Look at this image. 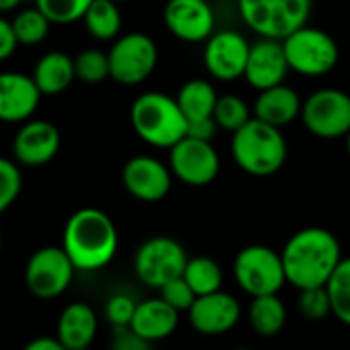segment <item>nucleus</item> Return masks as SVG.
Instances as JSON below:
<instances>
[{
  "mask_svg": "<svg viewBox=\"0 0 350 350\" xmlns=\"http://www.w3.org/2000/svg\"><path fill=\"white\" fill-rule=\"evenodd\" d=\"M282 266L286 282L295 288L325 286L342 260L340 241L323 227L297 231L282 247Z\"/></svg>",
  "mask_w": 350,
  "mask_h": 350,
  "instance_id": "f257e3e1",
  "label": "nucleus"
},
{
  "mask_svg": "<svg viewBox=\"0 0 350 350\" xmlns=\"http://www.w3.org/2000/svg\"><path fill=\"white\" fill-rule=\"evenodd\" d=\"M118 229L99 208H81L64 225L62 247L79 272L105 268L118 252Z\"/></svg>",
  "mask_w": 350,
  "mask_h": 350,
  "instance_id": "f03ea898",
  "label": "nucleus"
},
{
  "mask_svg": "<svg viewBox=\"0 0 350 350\" xmlns=\"http://www.w3.org/2000/svg\"><path fill=\"white\" fill-rule=\"evenodd\" d=\"M286 140L280 128L252 118L231 136V154L237 167L254 178H268L286 163Z\"/></svg>",
  "mask_w": 350,
  "mask_h": 350,
  "instance_id": "7ed1b4c3",
  "label": "nucleus"
},
{
  "mask_svg": "<svg viewBox=\"0 0 350 350\" xmlns=\"http://www.w3.org/2000/svg\"><path fill=\"white\" fill-rule=\"evenodd\" d=\"M130 122L136 136L157 148H171L188 132V118L178 99L159 91H146L134 99Z\"/></svg>",
  "mask_w": 350,
  "mask_h": 350,
  "instance_id": "20e7f679",
  "label": "nucleus"
},
{
  "mask_svg": "<svg viewBox=\"0 0 350 350\" xmlns=\"http://www.w3.org/2000/svg\"><path fill=\"white\" fill-rule=\"evenodd\" d=\"M239 17L260 38L284 40L311 15V0H237Z\"/></svg>",
  "mask_w": 350,
  "mask_h": 350,
  "instance_id": "39448f33",
  "label": "nucleus"
},
{
  "mask_svg": "<svg viewBox=\"0 0 350 350\" xmlns=\"http://www.w3.org/2000/svg\"><path fill=\"white\" fill-rule=\"evenodd\" d=\"M288 68L301 77H323L338 64L340 50L336 40L317 27L303 25L295 33L282 40Z\"/></svg>",
  "mask_w": 350,
  "mask_h": 350,
  "instance_id": "423d86ee",
  "label": "nucleus"
},
{
  "mask_svg": "<svg viewBox=\"0 0 350 350\" xmlns=\"http://www.w3.org/2000/svg\"><path fill=\"white\" fill-rule=\"evenodd\" d=\"M233 274L239 288L252 297L274 295L286 282L282 256L268 245L243 247L235 256Z\"/></svg>",
  "mask_w": 350,
  "mask_h": 350,
  "instance_id": "0eeeda50",
  "label": "nucleus"
},
{
  "mask_svg": "<svg viewBox=\"0 0 350 350\" xmlns=\"http://www.w3.org/2000/svg\"><path fill=\"white\" fill-rule=\"evenodd\" d=\"M109 56V77L120 85H138L146 81L159 62L157 44L142 31L116 38Z\"/></svg>",
  "mask_w": 350,
  "mask_h": 350,
  "instance_id": "6e6552de",
  "label": "nucleus"
},
{
  "mask_svg": "<svg viewBox=\"0 0 350 350\" xmlns=\"http://www.w3.org/2000/svg\"><path fill=\"white\" fill-rule=\"evenodd\" d=\"M188 254L180 241L171 237H150L146 239L134 256V272L146 286L161 288L169 280L184 276Z\"/></svg>",
  "mask_w": 350,
  "mask_h": 350,
  "instance_id": "1a4fd4ad",
  "label": "nucleus"
},
{
  "mask_svg": "<svg viewBox=\"0 0 350 350\" xmlns=\"http://www.w3.org/2000/svg\"><path fill=\"white\" fill-rule=\"evenodd\" d=\"M75 272H79L60 245H46L31 254L25 266V284L38 299L50 301L68 291Z\"/></svg>",
  "mask_w": 350,
  "mask_h": 350,
  "instance_id": "9d476101",
  "label": "nucleus"
},
{
  "mask_svg": "<svg viewBox=\"0 0 350 350\" xmlns=\"http://www.w3.org/2000/svg\"><path fill=\"white\" fill-rule=\"evenodd\" d=\"M301 120L317 138H342L350 132V95L340 89H319L303 101Z\"/></svg>",
  "mask_w": 350,
  "mask_h": 350,
  "instance_id": "9b49d317",
  "label": "nucleus"
},
{
  "mask_svg": "<svg viewBox=\"0 0 350 350\" xmlns=\"http://www.w3.org/2000/svg\"><path fill=\"white\" fill-rule=\"evenodd\" d=\"M169 169L186 186L202 188L217 180L221 159L213 142L184 136L169 148Z\"/></svg>",
  "mask_w": 350,
  "mask_h": 350,
  "instance_id": "f8f14e48",
  "label": "nucleus"
},
{
  "mask_svg": "<svg viewBox=\"0 0 350 350\" xmlns=\"http://www.w3.org/2000/svg\"><path fill=\"white\" fill-rule=\"evenodd\" d=\"M163 21L173 38L186 44L206 42L215 33V11L208 0H169Z\"/></svg>",
  "mask_w": 350,
  "mask_h": 350,
  "instance_id": "ddd939ff",
  "label": "nucleus"
},
{
  "mask_svg": "<svg viewBox=\"0 0 350 350\" xmlns=\"http://www.w3.org/2000/svg\"><path fill=\"white\" fill-rule=\"evenodd\" d=\"M250 42L231 29L215 31L204 46V66L217 81H235L245 75Z\"/></svg>",
  "mask_w": 350,
  "mask_h": 350,
  "instance_id": "4468645a",
  "label": "nucleus"
},
{
  "mask_svg": "<svg viewBox=\"0 0 350 350\" xmlns=\"http://www.w3.org/2000/svg\"><path fill=\"white\" fill-rule=\"evenodd\" d=\"M171 169L154 157H132L122 169L126 192L140 202H161L171 190Z\"/></svg>",
  "mask_w": 350,
  "mask_h": 350,
  "instance_id": "2eb2a0df",
  "label": "nucleus"
},
{
  "mask_svg": "<svg viewBox=\"0 0 350 350\" xmlns=\"http://www.w3.org/2000/svg\"><path fill=\"white\" fill-rule=\"evenodd\" d=\"M60 130L48 120H27L13 140L15 161L23 167H42L60 150Z\"/></svg>",
  "mask_w": 350,
  "mask_h": 350,
  "instance_id": "dca6fc26",
  "label": "nucleus"
},
{
  "mask_svg": "<svg viewBox=\"0 0 350 350\" xmlns=\"http://www.w3.org/2000/svg\"><path fill=\"white\" fill-rule=\"evenodd\" d=\"M190 323L196 332L204 336H219L233 329L241 319L239 301L225 291L196 297L194 305L188 311Z\"/></svg>",
  "mask_w": 350,
  "mask_h": 350,
  "instance_id": "f3484780",
  "label": "nucleus"
},
{
  "mask_svg": "<svg viewBox=\"0 0 350 350\" xmlns=\"http://www.w3.org/2000/svg\"><path fill=\"white\" fill-rule=\"evenodd\" d=\"M42 99L33 77L23 72H0V122L23 124L31 120Z\"/></svg>",
  "mask_w": 350,
  "mask_h": 350,
  "instance_id": "a211bd4d",
  "label": "nucleus"
},
{
  "mask_svg": "<svg viewBox=\"0 0 350 350\" xmlns=\"http://www.w3.org/2000/svg\"><path fill=\"white\" fill-rule=\"evenodd\" d=\"M288 70L291 68L280 40L262 38L260 42L252 44L243 77L254 89L264 91L274 85H280L286 79Z\"/></svg>",
  "mask_w": 350,
  "mask_h": 350,
  "instance_id": "6ab92c4d",
  "label": "nucleus"
},
{
  "mask_svg": "<svg viewBox=\"0 0 350 350\" xmlns=\"http://www.w3.org/2000/svg\"><path fill=\"white\" fill-rule=\"evenodd\" d=\"M97 327H99V319L95 309L89 303L75 301L62 309L56 325V338L68 350L87 348L93 344L97 336Z\"/></svg>",
  "mask_w": 350,
  "mask_h": 350,
  "instance_id": "aec40b11",
  "label": "nucleus"
},
{
  "mask_svg": "<svg viewBox=\"0 0 350 350\" xmlns=\"http://www.w3.org/2000/svg\"><path fill=\"white\" fill-rule=\"evenodd\" d=\"M180 323V311L173 309L165 299L154 297L140 301L136 305L134 317L130 321V329L138 336L157 342L167 336H171Z\"/></svg>",
  "mask_w": 350,
  "mask_h": 350,
  "instance_id": "412c9836",
  "label": "nucleus"
},
{
  "mask_svg": "<svg viewBox=\"0 0 350 350\" xmlns=\"http://www.w3.org/2000/svg\"><path fill=\"white\" fill-rule=\"evenodd\" d=\"M301 107H303V101L299 93L293 87H286L280 83V85L260 91L254 103V118L270 126L282 128V126L293 124L301 116Z\"/></svg>",
  "mask_w": 350,
  "mask_h": 350,
  "instance_id": "4be33fe9",
  "label": "nucleus"
},
{
  "mask_svg": "<svg viewBox=\"0 0 350 350\" xmlns=\"http://www.w3.org/2000/svg\"><path fill=\"white\" fill-rule=\"evenodd\" d=\"M31 77H33L38 89L42 91V95H60L77 79L75 58H70L68 54L58 52V50L48 52L38 60Z\"/></svg>",
  "mask_w": 350,
  "mask_h": 350,
  "instance_id": "5701e85b",
  "label": "nucleus"
},
{
  "mask_svg": "<svg viewBox=\"0 0 350 350\" xmlns=\"http://www.w3.org/2000/svg\"><path fill=\"white\" fill-rule=\"evenodd\" d=\"M175 99H178L188 122H192V120L215 118V107H217L219 95H217V89L208 81L192 79L182 85Z\"/></svg>",
  "mask_w": 350,
  "mask_h": 350,
  "instance_id": "b1692460",
  "label": "nucleus"
},
{
  "mask_svg": "<svg viewBox=\"0 0 350 350\" xmlns=\"http://www.w3.org/2000/svg\"><path fill=\"white\" fill-rule=\"evenodd\" d=\"M250 323L260 336H276L286 323V307L278 293L254 297L250 305Z\"/></svg>",
  "mask_w": 350,
  "mask_h": 350,
  "instance_id": "393cba45",
  "label": "nucleus"
},
{
  "mask_svg": "<svg viewBox=\"0 0 350 350\" xmlns=\"http://www.w3.org/2000/svg\"><path fill=\"white\" fill-rule=\"evenodd\" d=\"M83 23L95 40H116L122 29V13L118 9V3L116 0H93L83 17Z\"/></svg>",
  "mask_w": 350,
  "mask_h": 350,
  "instance_id": "a878e982",
  "label": "nucleus"
},
{
  "mask_svg": "<svg viewBox=\"0 0 350 350\" xmlns=\"http://www.w3.org/2000/svg\"><path fill=\"white\" fill-rule=\"evenodd\" d=\"M184 278L192 286L196 297L217 293L223 286V270L208 256L190 258L188 264H186V270H184Z\"/></svg>",
  "mask_w": 350,
  "mask_h": 350,
  "instance_id": "bb28decb",
  "label": "nucleus"
},
{
  "mask_svg": "<svg viewBox=\"0 0 350 350\" xmlns=\"http://www.w3.org/2000/svg\"><path fill=\"white\" fill-rule=\"evenodd\" d=\"M11 23H13L19 46H38V44H42L48 38L50 27H52V21L38 7L19 11L11 19Z\"/></svg>",
  "mask_w": 350,
  "mask_h": 350,
  "instance_id": "cd10ccee",
  "label": "nucleus"
},
{
  "mask_svg": "<svg viewBox=\"0 0 350 350\" xmlns=\"http://www.w3.org/2000/svg\"><path fill=\"white\" fill-rule=\"evenodd\" d=\"M325 288L332 299V313L350 327V256L340 260Z\"/></svg>",
  "mask_w": 350,
  "mask_h": 350,
  "instance_id": "c85d7f7f",
  "label": "nucleus"
},
{
  "mask_svg": "<svg viewBox=\"0 0 350 350\" xmlns=\"http://www.w3.org/2000/svg\"><path fill=\"white\" fill-rule=\"evenodd\" d=\"M252 120L250 105L239 95H219L217 107H215V122L219 128L227 132H237Z\"/></svg>",
  "mask_w": 350,
  "mask_h": 350,
  "instance_id": "c756f323",
  "label": "nucleus"
},
{
  "mask_svg": "<svg viewBox=\"0 0 350 350\" xmlns=\"http://www.w3.org/2000/svg\"><path fill=\"white\" fill-rule=\"evenodd\" d=\"M93 0H36V7L52 21V25H72L83 21Z\"/></svg>",
  "mask_w": 350,
  "mask_h": 350,
  "instance_id": "7c9ffc66",
  "label": "nucleus"
},
{
  "mask_svg": "<svg viewBox=\"0 0 350 350\" xmlns=\"http://www.w3.org/2000/svg\"><path fill=\"white\" fill-rule=\"evenodd\" d=\"M77 79L87 85H97L109 77V56L97 48H87L75 58Z\"/></svg>",
  "mask_w": 350,
  "mask_h": 350,
  "instance_id": "2f4dec72",
  "label": "nucleus"
},
{
  "mask_svg": "<svg viewBox=\"0 0 350 350\" xmlns=\"http://www.w3.org/2000/svg\"><path fill=\"white\" fill-rule=\"evenodd\" d=\"M23 188V175L17 161L0 157V215L7 213L19 198Z\"/></svg>",
  "mask_w": 350,
  "mask_h": 350,
  "instance_id": "473e14b6",
  "label": "nucleus"
},
{
  "mask_svg": "<svg viewBox=\"0 0 350 350\" xmlns=\"http://www.w3.org/2000/svg\"><path fill=\"white\" fill-rule=\"evenodd\" d=\"M299 309L307 319H323L332 313V299L325 286H311L299 293Z\"/></svg>",
  "mask_w": 350,
  "mask_h": 350,
  "instance_id": "72a5a7b5",
  "label": "nucleus"
},
{
  "mask_svg": "<svg viewBox=\"0 0 350 350\" xmlns=\"http://www.w3.org/2000/svg\"><path fill=\"white\" fill-rule=\"evenodd\" d=\"M159 297L165 299L173 309H178L180 313H188L196 301V293L192 291V286L186 282L184 276H178V278L169 280L167 284H163L159 288Z\"/></svg>",
  "mask_w": 350,
  "mask_h": 350,
  "instance_id": "f704fd0d",
  "label": "nucleus"
},
{
  "mask_svg": "<svg viewBox=\"0 0 350 350\" xmlns=\"http://www.w3.org/2000/svg\"><path fill=\"white\" fill-rule=\"evenodd\" d=\"M136 305H138V303H136L130 295L116 293V295L109 297V301L105 303V317H107V321H109L116 329L130 327V321H132V317H134Z\"/></svg>",
  "mask_w": 350,
  "mask_h": 350,
  "instance_id": "c9c22d12",
  "label": "nucleus"
},
{
  "mask_svg": "<svg viewBox=\"0 0 350 350\" xmlns=\"http://www.w3.org/2000/svg\"><path fill=\"white\" fill-rule=\"evenodd\" d=\"M111 350H152V342L138 336L130 327H122V329H116Z\"/></svg>",
  "mask_w": 350,
  "mask_h": 350,
  "instance_id": "e433bc0d",
  "label": "nucleus"
},
{
  "mask_svg": "<svg viewBox=\"0 0 350 350\" xmlns=\"http://www.w3.org/2000/svg\"><path fill=\"white\" fill-rule=\"evenodd\" d=\"M17 48H19V42H17L13 23L0 15V62L9 60L17 52Z\"/></svg>",
  "mask_w": 350,
  "mask_h": 350,
  "instance_id": "4c0bfd02",
  "label": "nucleus"
},
{
  "mask_svg": "<svg viewBox=\"0 0 350 350\" xmlns=\"http://www.w3.org/2000/svg\"><path fill=\"white\" fill-rule=\"evenodd\" d=\"M217 128H219V126H217L215 118L192 120V122H188V132H186V136H192V138H198V140H208V142H213Z\"/></svg>",
  "mask_w": 350,
  "mask_h": 350,
  "instance_id": "58836bf2",
  "label": "nucleus"
},
{
  "mask_svg": "<svg viewBox=\"0 0 350 350\" xmlns=\"http://www.w3.org/2000/svg\"><path fill=\"white\" fill-rule=\"evenodd\" d=\"M23 350H68L56 336H40L23 346Z\"/></svg>",
  "mask_w": 350,
  "mask_h": 350,
  "instance_id": "ea45409f",
  "label": "nucleus"
},
{
  "mask_svg": "<svg viewBox=\"0 0 350 350\" xmlns=\"http://www.w3.org/2000/svg\"><path fill=\"white\" fill-rule=\"evenodd\" d=\"M23 5V0H0V15L3 13H11L17 11Z\"/></svg>",
  "mask_w": 350,
  "mask_h": 350,
  "instance_id": "a19ab883",
  "label": "nucleus"
},
{
  "mask_svg": "<svg viewBox=\"0 0 350 350\" xmlns=\"http://www.w3.org/2000/svg\"><path fill=\"white\" fill-rule=\"evenodd\" d=\"M346 150H348V154H350V132L346 134Z\"/></svg>",
  "mask_w": 350,
  "mask_h": 350,
  "instance_id": "79ce46f5",
  "label": "nucleus"
},
{
  "mask_svg": "<svg viewBox=\"0 0 350 350\" xmlns=\"http://www.w3.org/2000/svg\"><path fill=\"white\" fill-rule=\"evenodd\" d=\"M0 252H3V235H0Z\"/></svg>",
  "mask_w": 350,
  "mask_h": 350,
  "instance_id": "37998d69",
  "label": "nucleus"
},
{
  "mask_svg": "<svg viewBox=\"0 0 350 350\" xmlns=\"http://www.w3.org/2000/svg\"><path fill=\"white\" fill-rule=\"evenodd\" d=\"M77 350H93L91 346H87V348H77Z\"/></svg>",
  "mask_w": 350,
  "mask_h": 350,
  "instance_id": "c03bdc74",
  "label": "nucleus"
},
{
  "mask_svg": "<svg viewBox=\"0 0 350 350\" xmlns=\"http://www.w3.org/2000/svg\"><path fill=\"white\" fill-rule=\"evenodd\" d=\"M116 3H128V0H116Z\"/></svg>",
  "mask_w": 350,
  "mask_h": 350,
  "instance_id": "a18cd8bd",
  "label": "nucleus"
},
{
  "mask_svg": "<svg viewBox=\"0 0 350 350\" xmlns=\"http://www.w3.org/2000/svg\"><path fill=\"white\" fill-rule=\"evenodd\" d=\"M235 350H252V348H235Z\"/></svg>",
  "mask_w": 350,
  "mask_h": 350,
  "instance_id": "49530a36",
  "label": "nucleus"
}]
</instances>
